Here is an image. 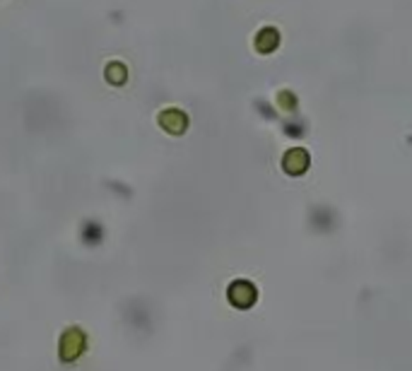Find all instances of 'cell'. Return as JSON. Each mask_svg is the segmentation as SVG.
<instances>
[{"label":"cell","mask_w":412,"mask_h":371,"mask_svg":"<svg viewBox=\"0 0 412 371\" xmlns=\"http://www.w3.org/2000/svg\"><path fill=\"white\" fill-rule=\"evenodd\" d=\"M278 44H280V32L273 27L263 29V32L256 37V49L261 53H273L275 49H278Z\"/></svg>","instance_id":"obj_5"},{"label":"cell","mask_w":412,"mask_h":371,"mask_svg":"<svg viewBox=\"0 0 412 371\" xmlns=\"http://www.w3.org/2000/svg\"><path fill=\"white\" fill-rule=\"evenodd\" d=\"M160 123L164 128H167L169 133H184L186 126H188V119L184 114H181L179 109H169L164 111V114L160 116Z\"/></svg>","instance_id":"obj_4"},{"label":"cell","mask_w":412,"mask_h":371,"mask_svg":"<svg viewBox=\"0 0 412 371\" xmlns=\"http://www.w3.org/2000/svg\"><path fill=\"white\" fill-rule=\"evenodd\" d=\"M229 302H232L237 309H251L256 304V287L246 280H239L229 287Z\"/></svg>","instance_id":"obj_1"},{"label":"cell","mask_w":412,"mask_h":371,"mask_svg":"<svg viewBox=\"0 0 412 371\" xmlns=\"http://www.w3.org/2000/svg\"><path fill=\"white\" fill-rule=\"evenodd\" d=\"M82 350H85V335L80 331H68L63 335L61 340V357L66 359V362H73V359H78L82 355Z\"/></svg>","instance_id":"obj_2"},{"label":"cell","mask_w":412,"mask_h":371,"mask_svg":"<svg viewBox=\"0 0 412 371\" xmlns=\"http://www.w3.org/2000/svg\"><path fill=\"white\" fill-rule=\"evenodd\" d=\"M107 78H109V82H126V68L121 66V63H111L109 66V70H107Z\"/></svg>","instance_id":"obj_6"},{"label":"cell","mask_w":412,"mask_h":371,"mask_svg":"<svg viewBox=\"0 0 412 371\" xmlns=\"http://www.w3.org/2000/svg\"><path fill=\"white\" fill-rule=\"evenodd\" d=\"M282 167H285V172L290 176L304 174L306 167H309V152L302 150V147H292L285 155V159H282Z\"/></svg>","instance_id":"obj_3"},{"label":"cell","mask_w":412,"mask_h":371,"mask_svg":"<svg viewBox=\"0 0 412 371\" xmlns=\"http://www.w3.org/2000/svg\"><path fill=\"white\" fill-rule=\"evenodd\" d=\"M280 102L287 106V111H292V109H294V97H292L290 92H282V94H280Z\"/></svg>","instance_id":"obj_7"}]
</instances>
